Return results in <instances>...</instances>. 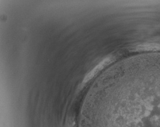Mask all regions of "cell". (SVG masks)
I'll return each mask as SVG.
<instances>
[{
    "instance_id": "6da1fadb",
    "label": "cell",
    "mask_w": 160,
    "mask_h": 127,
    "mask_svg": "<svg viewBox=\"0 0 160 127\" xmlns=\"http://www.w3.org/2000/svg\"><path fill=\"white\" fill-rule=\"evenodd\" d=\"M147 84L138 111L129 118V122L100 123V127H160V83Z\"/></svg>"
},
{
    "instance_id": "7a4b0ae2",
    "label": "cell",
    "mask_w": 160,
    "mask_h": 127,
    "mask_svg": "<svg viewBox=\"0 0 160 127\" xmlns=\"http://www.w3.org/2000/svg\"><path fill=\"white\" fill-rule=\"evenodd\" d=\"M112 59L111 57H108L101 61L94 68L89 74L87 75L85 79V81H87L91 79L98 72L102 70L105 67L107 66L112 61Z\"/></svg>"
}]
</instances>
